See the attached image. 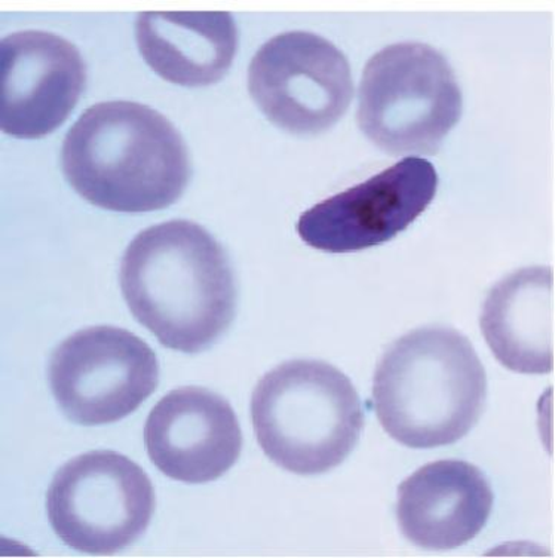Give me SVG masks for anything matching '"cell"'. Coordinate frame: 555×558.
Segmentation results:
<instances>
[{"instance_id":"cell-14","label":"cell","mask_w":555,"mask_h":558,"mask_svg":"<svg viewBox=\"0 0 555 558\" xmlns=\"http://www.w3.org/2000/svg\"><path fill=\"white\" fill-rule=\"evenodd\" d=\"M135 35L146 63L177 85L216 84L237 56L238 31L229 12H142Z\"/></svg>"},{"instance_id":"cell-3","label":"cell","mask_w":555,"mask_h":558,"mask_svg":"<svg viewBox=\"0 0 555 558\" xmlns=\"http://www.w3.org/2000/svg\"><path fill=\"white\" fill-rule=\"evenodd\" d=\"M487 375L470 339L423 327L390 344L373 380L382 428L410 449L455 445L486 408Z\"/></svg>"},{"instance_id":"cell-7","label":"cell","mask_w":555,"mask_h":558,"mask_svg":"<svg viewBox=\"0 0 555 558\" xmlns=\"http://www.w3.org/2000/svg\"><path fill=\"white\" fill-rule=\"evenodd\" d=\"M51 391L75 424H113L158 387L159 365L147 343L123 328H84L57 347L48 365Z\"/></svg>"},{"instance_id":"cell-13","label":"cell","mask_w":555,"mask_h":558,"mask_svg":"<svg viewBox=\"0 0 555 558\" xmlns=\"http://www.w3.org/2000/svg\"><path fill=\"white\" fill-rule=\"evenodd\" d=\"M481 331L493 355L523 375L554 372V270L523 268L500 279L487 294Z\"/></svg>"},{"instance_id":"cell-5","label":"cell","mask_w":555,"mask_h":558,"mask_svg":"<svg viewBox=\"0 0 555 558\" xmlns=\"http://www.w3.org/2000/svg\"><path fill=\"white\" fill-rule=\"evenodd\" d=\"M462 92L446 57L426 44L389 45L365 64L357 121L388 155H435L462 117Z\"/></svg>"},{"instance_id":"cell-10","label":"cell","mask_w":555,"mask_h":558,"mask_svg":"<svg viewBox=\"0 0 555 558\" xmlns=\"http://www.w3.org/2000/svg\"><path fill=\"white\" fill-rule=\"evenodd\" d=\"M86 82L75 45L48 32L12 33L0 44V126L19 138H40L75 109Z\"/></svg>"},{"instance_id":"cell-9","label":"cell","mask_w":555,"mask_h":558,"mask_svg":"<svg viewBox=\"0 0 555 558\" xmlns=\"http://www.w3.org/2000/svg\"><path fill=\"white\" fill-rule=\"evenodd\" d=\"M437 189L433 163L406 158L304 211L298 233L321 252L376 247L406 231L433 203Z\"/></svg>"},{"instance_id":"cell-4","label":"cell","mask_w":555,"mask_h":558,"mask_svg":"<svg viewBox=\"0 0 555 558\" xmlns=\"http://www.w3.org/2000/svg\"><path fill=\"white\" fill-rule=\"evenodd\" d=\"M257 441L282 470L318 475L355 449L365 424L355 387L335 365L295 360L258 380L252 398Z\"/></svg>"},{"instance_id":"cell-1","label":"cell","mask_w":555,"mask_h":558,"mask_svg":"<svg viewBox=\"0 0 555 558\" xmlns=\"http://www.w3.org/2000/svg\"><path fill=\"white\" fill-rule=\"evenodd\" d=\"M119 282L135 319L172 351H205L236 317L228 254L193 221L171 220L140 232L123 254Z\"/></svg>"},{"instance_id":"cell-2","label":"cell","mask_w":555,"mask_h":558,"mask_svg":"<svg viewBox=\"0 0 555 558\" xmlns=\"http://www.w3.org/2000/svg\"><path fill=\"white\" fill-rule=\"evenodd\" d=\"M61 162L82 198L119 213L167 208L182 196L191 175L186 145L176 126L133 101L86 109L65 135Z\"/></svg>"},{"instance_id":"cell-12","label":"cell","mask_w":555,"mask_h":558,"mask_svg":"<svg viewBox=\"0 0 555 558\" xmlns=\"http://www.w3.org/2000/svg\"><path fill=\"white\" fill-rule=\"evenodd\" d=\"M493 502L495 495L480 468L464 461L431 462L398 487L397 519L410 543L447 551L483 531Z\"/></svg>"},{"instance_id":"cell-8","label":"cell","mask_w":555,"mask_h":558,"mask_svg":"<svg viewBox=\"0 0 555 558\" xmlns=\"http://www.w3.org/2000/svg\"><path fill=\"white\" fill-rule=\"evenodd\" d=\"M249 89L279 129L319 134L339 122L351 105V65L327 39L287 32L267 40L254 56Z\"/></svg>"},{"instance_id":"cell-11","label":"cell","mask_w":555,"mask_h":558,"mask_svg":"<svg viewBox=\"0 0 555 558\" xmlns=\"http://www.w3.org/2000/svg\"><path fill=\"white\" fill-rule=\"evenodd\" d=\"M145 445L160 473L177 482L203 484L236 465L242 433L224 397L205 388L184 387L168 392L152 410Z\"/></svg>"},{"instance_id":"cell-6","label":"cell","mask_w":555,"mask_h":558,"mask_svg":"<svg viewBox=\"0 0 555 558\" xmlns=\"http://www.w3.org/2000/svg\"><path fill=\"white\" fill-rule=\"evenodd\" d=\"M155 490L145 471L118 451L93 450L61 466L47 495L49 523L68 547L110 556L149 527Z\"/></svg>"}]
</instances>
